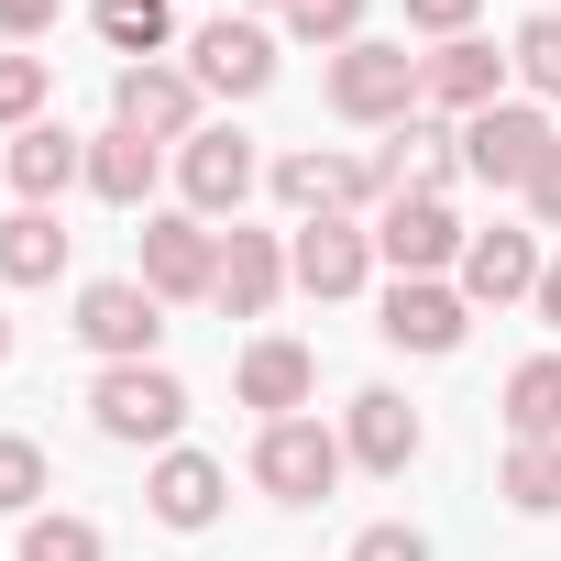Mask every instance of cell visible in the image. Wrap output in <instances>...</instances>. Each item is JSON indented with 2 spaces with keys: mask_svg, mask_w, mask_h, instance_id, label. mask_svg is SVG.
Here are the masks:
<instances>
[{
  "mask_svg": "<svg viewBox=\"0 0 561 561\" xmlns=\"http://www.w3.org/2000/svg\"><path fill=\"white\" fill-rule=\"evenodd\" d=\"M342 440L320 430V419H264V440H253V484L275 495V506H320L331 484H342Z\"/></svg>",
  "mask_w": 561,
  "mask_h": 561,
  "instance_id": "1",
  "label": "cell"
},
{
  "mask_svg": "<svg viewBox=\"0 0 561 561\" xmlns=\"http://www.w3.org/2000/svg\"><path fill=\"white\" fill-rule=\"evenodd\" d=\"M550 154H561V133H550L528 100H495V111L462 122V176H484V187H528Z\"/></svg>",
  "mask_w": 561,
  "mask_h": 561,
  "instance_id": "2",
  "label": "cell"
},
{
  "mask_svg": "<svg viewBox=\"0 0 561 561\" xmlns=\"http://www.w3.org/2000/svg\"><path fill=\"white\" fill-rule=\"evenodd\" d=\"M78 342L111 353V364H154V342H165V298L144 287V275H100V287H78Z\"/></svg>",
  "mask_w": 561,
  "mask_h": 561,
  "instance_id": "3",
  "label": "cell"
},
{
  "mask_svg": "<svg viewBox=\"0 0 561 561\" xmlns=\"http://www.w3.org/2000/svg\"><path fill=\"white\" fill-rule=\"evenodd\" d=\"M430 89H419V56L408 45H342L331 56V111L342 122H408Z\"/></svg>",
  "mask_w": 561,
  "mask_h": 561,
  "instance_id": "4",
  "label": "cell"
},
{
  "mask_svg": "<svg viewBox=\"0 0 561 561\" xmlns=\"http://www.w3.org/2000/svg\"><path fill=\"white\" fill-rule=\"evenodd\" d=\"M89 419H100L111 440H176V419H187V386H176L165 364H111V375L89 386Z\"/></svg>",
  "mask_w": 561,
  "mask_h": 561,
  "instance_id": "5",
  "label": "cell"
},
{
  "mask_svg": "<svg viewBox=\"0 0 561 561\" xmlns=\"http://www.w3.org/2000/svg\"><path fill=\"white\" fill-rule=\"evenodd\" d=\"M462 220H451V198H430V187H397L386 198V220H375V253L397 264V275H440V264H462Z\"/></svg>",
  "mask_w": 561,
  "mask_h": 561,
  "instance_id": "6",
  "label": "cell"
},
{
  "mask_svg": "<svg viewBox=\"0 0 561 561\" xmlns=\"http://www.w3.org/2000/svg\"><path fill=\"white\" fill-rule=\"evenodd\" d=\"M375 331H386L397 353H462V331H473V298H462V287H440V275H397Z\"/></svg>",
  "mask_w": 561,
  "mask_h": 561,
  "instance_id": "7",
  "label": "cell"
},
{
  "mask_svg": "<svg viewBox=\"0 0 561 561\" xmlns=\"http://www.w3.org/2000/svg\"><path fill=\"white\" fill-rule=\"evenodd\" d=\"M111 122L144 133V144H187L198 133V78L187 67H122L111 78Z\"/></svg>",
  "mask_w": 561,
  "mask_h": 561,
  "instance_id": "8",
  "label": "cell"
},
{
  "mask_svg": "<svg viewBox=\"0 0 561 561\" xmlns=\"http://www.w3.org/2000/svg\"><path fill=\"white\" fill-rule=\"evenodd\" d=\"M209 275H220V231H209L198 209L144 220V287H154V298H209Z\"/></svg>",
  "mask_w": 561,
  "mask_h": 561,
  "instance_id": "9",
  "label": "cell"
},
{
  "mask_svg": "<svg viewBox=\"0 0 561 561\" xmlns=\"http://www.w3.org/2000/svg\"><path fill=\"white\" fill-rule=\"evenodd\" d=\"M287 275L309 298H353L364 275H375V231H353V220H298V242H287Z\"/></svg>",
  "mask_w": 561,
  "mask_h": 561,
  "instance_id": "10",
  "label": "cell"
},
{
  "mask_svg": "<svg viewBox=\"0 0 561 561\" xmlns=\"http://www.w3.org/2000/svg\"><path fill=\"white\" fill-rule=\"evenodd\" d=\"M375 187H386V176L353 165V154H287V165H275V198H287L298 220H353Z\"/></svg>",
  "mask_w": 561,
  "mask_h": 561,
  "instance_id": "11",
  "label": "cell"
},
{
  "mask_svg": "<svg viewBox=\"0 0 561 561\" xmlns=\"http://www.w3.org/2000/svg\"><path fill=\"white\" fill-rule=\"evenodd\" d=\"M176 187H187L198 220L242 209V198H253V144H242V133H187V144H176Z\"/></svg>",
  "mask_w": 561,
  "mask_h": 561,
  "instance_id": "12",
  "label": "cell"
},
{
  "mask_svg": "<svg viewBox=\"0 0 561 561\" xmlns=\"http://www.w3.org/2000/svg\"><path fill=\"white\" fill-rule=\"evenodd\" d=\"M275 287H287V253H275V231H220V275H209V298L231 309V320H264L275 309Z\"/></svg>",
  "mask_w": 561,
  "mask_h": 561,
  "instance_id": "13",
  "label": "cell"
},
{
  "mask_svg": "<svg viewBox=\"0 0 561 561\" xmlns=\"http://www.w3.org/2000/svg\"><path fill=\"white\" fill-rule=\"evenodd\" d=\"M187 78L220 89V100H253V89L275 78V34H264V23H209V34L187 45Z\"/></svg>",
  "mask_w": 561,
  "mask_h": 561,
  "instance_id": "14",
  "label": "cell"
},
{
  "mask_svg": "<svg viewBox=\"0 0 561 561\" xmlns=\"http://www.w3.org/2000/svg\"><path fill=\"white\" fill-rule=\"evenodd\" d=\"M506 67H517V56H495V45L451 34L440 56H419V89H430L440 111H462V122H473V111H495V100H506Z\"/></svg>",
  "mask_w": 561,
  "mask_h": 561,
  "instance_id": "15",
  "label": "cell"
},
{
  "mask_svg": "<svg viewBox=\"0 0 561 561\" xmlns=\"http://www.w3.org/2000/svg\"><path fill=\"white\" fill-rule=\"evenodd\" d=\"M342 451H353L364 473H408V462H419V408L386 397V386H364L353 419H342Z\"/></svg>",
  "mask_w": 561,
  "mask_h": 561,
  "instance_id": "16",
  "label": "cell"
},
{
  "mask_svg": "<svg viewBox=\"0 0 561 561\" xmlns=\"http://www.w3.org/2000/svg\"><path fill=\"white\" fill-rule=\"evenodd\" d=\"M462 298H473V309L539 298V242H528V231H473V242H462Z\"/></svg>",
  "mask_w": 561,
  "mask_h": 561,
  "instance_id": "17",
  "label": "cell"
},
{
  "mask_svg": "<svg viewBox=\"0 0 561 561\" xmlns=\"http://www.w3.org/2000/svg\"><path fill=\"white\" fill-rule=\"evenodd\" d=\"M78 176H89V144H78L67 122H34V133H12V187H23V209H56Z\"/></svg>",
  "mask_w": 561,
  "mask_h": 561,
  "instance_id": "18",
  "label": "cell"
},
{
  "mask_svg": "<svg viewBox=\"0 0 561 561\" xmlns=\"http://www.w3.org/2000/svg\"><path fill=\"white\" fill-rule=\"evenodd\" d=\"M231 386H242V408H264V419H298L309 386H320V364H309V342H253Z\"/></svg>",
  "mask_w": 561,
  "mask_h": 561,
  "instance_id": "19",
  "label": "cell"
},
{
  "mask_svg": "<svg viewBox=\"0 0 561 561\" xmlns=\"http://www.w3.org/2000/svg\"><path fill=\"white\" fill-rule=\"evenodd\" d=\"M144 495H154L165 528H209V517H220V462H209V451H165Z\"/></svg>",
  "mask_w": 561,
  "mask_h": 561,
  "instance_id": "20",
  "label": "cell"
},
{
  "mask_svg": "<svg viewBox=\"0 0 561 561\" xmlns=\"http://www.w3.org/2000/svg\"><path fill=\"white\" fill-rule=\"evenodd\" d=\"M89 187H100L111 209H144V198H154V144H144V133H122V122H111V133H89Z\"/></svg>",
  "mask_w": 561,
  "mask_h": 561,
  "instance_id": "21",
  "label": "cell"
},
{
  "mask_svg": "<svg viewBox=\"0 0 561 561\" xmlns=\"http://www.w3.org/2000/svg\"><path fill=\"white\" fill-rule=\"evenodd\" d=\"M56 264H67V220L56 209H12L0 220V275H12V287H45Z\"/></svg>",
  "mask_w": 561,
  "mask_h": 561,
  "instance_id": "22",
  "label": "cell"
},
{
  "mask_svg": "<svg viewBox=\"0 0 561 561\" xmlns=\"http://www.w3.org/2000/svg\"><path fill=\"white\" fill-rule=\"evenodd\" d=\"M506 430L517 440H561V353H528L506 375Z\"/></svg>",
  "mask_w": 561,
  "mask_h": 561,
  "instance_id": "23",
  "label": "cell"
},
{
  "mask_svg": "<svg viewBox=\"0 0 561 561\" xmlns=\"http://www.w3.org/2000/svg\"><path fill=\"white\" fill-rule=\"evenodd\" d=\"M89 23H100V45H111V56L154 67V56H165V34H176V0H100Z\"/></svg>",
  "mask_w": 561,
  "mask_h": 561,
  "instance_id": "24",
  "label": "cell"
},
{
  "mask_svg": "<svg viewBox=\"0 0 561 561\" xmlns=\"http://www.w3.org/2000/svg\"><path fill=\"white\" fill-rule=\"evenodd\" d=\"M506 506L517 517H550L561 506V440H517L506 451Z\"/></svg>",
  "mask_w": 561,
  "mask_h": 561,
  "instance_id": "25",
  "label": "cell"
},
{
  "mask_svg": "<svg viewBox=\"0 0 561 561\" xmlns=\"http://www.w3.org/2000/svg\"><path fill=\"white\" fill-rule=\"evenodd\" d=\"M23 561H100L89 517H23Z\"/></svg>",
  "mask_w": 561,
  "mask_h": 561,
  "instance_id": "26",
  "label": "cell"
},
{
  "mask_svg": "<svg viewBox=\"0 0 561 561\" xmlns=\"http://www.w3.org/2000/svg\"><path fill=\"white\" fill-rule=\"evenodd\" d=\"M517 78H528L539 100H561V12H539V23H517Z\"/></svg>",
  "mask_w": 561,
  "mask_h": 561,
  "instance_id": "27",
  "label": "cell"
},
{
  "mask_svg": "<svg viewBox=\"0 0 561 561\" xmlns=\"http://www.w3.org/2000/svg\"><path fill=\"white\" fill-rule=\"evenodd\" d=\"M34 506H45V451L0 440V517H34Z\"/></svg>",
  "mask_w": 561,
  "mask_h": 561,
  "instance_id": "28",
  "label": "cell"
},
{
  "mask_svg": "<svg viewBox=\"0 0 561 561\" xmlns=\"http://www.w3.org/2000/svg\"><path fill=\"white\" fill-rule=\"evenodd\" d=\"M353 23H364V0H287V34H309V45H364Z\"/></svg>",
  "mask_w": 561,
  "mask_h": 561,
  "instance_id": "29",
  "label": "cell"
},
{
  "mask_svg": "<svg viewBox=\"0 0 561 561\" xmlns=\"http://www.w3.org/2000/svg\"><path fill=\"white\" fill-rule=\"evenodd\" d=\"M34 111H45V56H0V122L34 133Z\"/></svg>",
  "mask_w": 561,
  "mask_h": 561,
  "instance_id": "30",
  "label": "cell"
},
{
  "mask_svg": "<svg viewBox=\"0 0 561 561\" xmlns=\"http://www.w3.org/2000/svg\"><path fill=\"white\" fill-rule=\"evenodd\" d=\"M353 561H430V539H419V528H364Z\"/></svg>",
  "mask_w": 561,
  "mask_h": 561,
  "instance_id": "31",
  "label": "cell"
},
{
  "mask_svg": "<svg viewBox=\"0 0 561 561\" xmlns=\"http://www.w3.org/2000/svg\"><path fill=\"white\" fill-rule=\"evenodd\" d=\"M473 12H484V0H408V23H419V34H440V45H451Z\"/></svg>",
  "mask_w": 561,
  "mask_h": 561,
  "instance_id": "32",
  "label": "cell"
},
{
  "mask_svg": "<svg viewBox=\"0 0 561 561\" xmlns=\"http://www.w3.org/2000/svg\"><path fill=\"white\" fill-rule=\"evenodd\" d=\"M517 198H528V220H539V231H561V154H550V165H539Z\"/></svg>",
  "mask_w": 561,
  "mask_h": 561,
  "instance_id": "33",
  "label": "cell"
},
{
  "mask_svg": "<svg viewBox=\"0 0 561 561\" xmlns=\"http://www.w3.org/2000/svg\"><path fill=\"white\" fill-rule=\"evenodd\" d=\"M45 23H56V0H0V34H12V45H34Z\"/></svg>",
  "mask_w": 561,
  "mask_h": 561,
  "instance_id": "34",
  "label": "cell"
},
{
  "mask_svg": "<svg viewBox=\"0 0 561 561\" xmlns=\"http://www.w3.org/2000/svg\"><path fill=\"white\" fill-rule=\"evenodd\" d=\"M528 309H539V320H550V331H561V253H550V264H539V298H528Z\"/></svg>",
  "mask_w": 561,
  "mask_h": 561,
  "instance_id": "35",
  "label": "cell"
},
{
  "mask_svg": "<svg viewBox=\"0 0 561 561\" xmlns=\"http://www.w3.org/2000/svg\"><path fill=\"white\" fill-rule=\"evenodd\" d=\"M0 364H12V320H0Z\"/></svg>",
  "mask_w": 561,
  "mask_h": 561,
  "instance_id": "36",
  "label": "cell"
}]
</instances>
